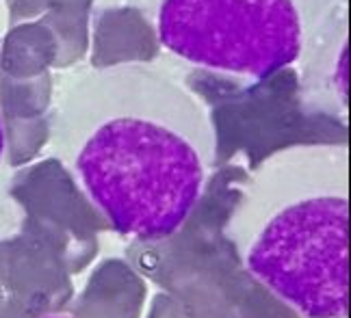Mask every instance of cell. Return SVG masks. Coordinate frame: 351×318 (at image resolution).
<instances>
[{
  "mask_svg": "<svg viewBox=\"0 0 351 318\" xmlns=\"http://www.w3.org/2000/svg\"><path fill=\"white\" fill-rule=\"evenodd\" d=\"M304 91L308 102L332 113H347L349 44L347 13L336 11L308 44L304 57Z\"/></svg>",
  "mask_w": 351,
  "mask_h": 318,
  "instance_id": "obj_4",
  "label": "cell"
},
{
  "mask_svg": "<svg viewBox=\"0 0 351 318\" xmlns=\"http://www.w3.org/2000/svg\"><path fill=\"white\" fill-rule=\"evenodd\" d=\"M206 106L165 70L124 61L72 74L50 117V148L111 230L143 243L191 217L215 163Z\"/></svg>",
  "mask_w": 351,
  "mask_h": 318,
  "instance_id": "obj_1",
  "label": "cell"
},
{
  "mask_svg": "<svg viewBox=\"0 0 351 318\" xmlns=\"http://www.w3.org/2000/svg\"><path fill=\"white\" fill-rule=\"evenodd\" d=\"M247 273L302 318L349 316V156L297 145L254 171L228 219Z\"/></svg>",
  "mask_w": 351,
  "mask_h": 318,
  "instance_id": "obj_2",
  "label": "cell"
},
{
  "mask_svg": "<svg viewBox=\"0 0 351 318\" xmlns=\"http://www.w3.org/2000/svg\"><path fill=\"white\" fill-rule=\"evenodd\" d=\"M42 318H78L74 314H63V312H57V314H48V316H42Z\"/></svg>",
  "mask_w": 351,
  "mask_h": 318,
  "instance_id": "obj_6",
  "label": "cell"
},
{
  "mask_svg": "<svg viewBox=\"0 0 351 318\" xmlns=\"http://www.w3.org/2000/svg\"><path fill=\"white\" fill-rule=\"evenodd\" d=\"M345 0H158V42L197 68L265 81L304 57Z\"/></svg>",
  "mask_w": 351,
  "mask_h": 318,
  "instance_id": "obj_3",
  "label": "cell"
},
{
  "mask_svg": "<svg viewBox=\"0 0 351 318\" xmlns=\"http://www.w3.org/2000/svg\"><path fill=\"white\" fill-rule=\"evenodd\" d=\"M9 195V176H7V132L3 124V115H0V208Z\"/></svg>",
  "mask_w": 351,
  "mask_h": 318,
  "instance_id": "obj_5",
  "label": "cell"
}]
</instances>
